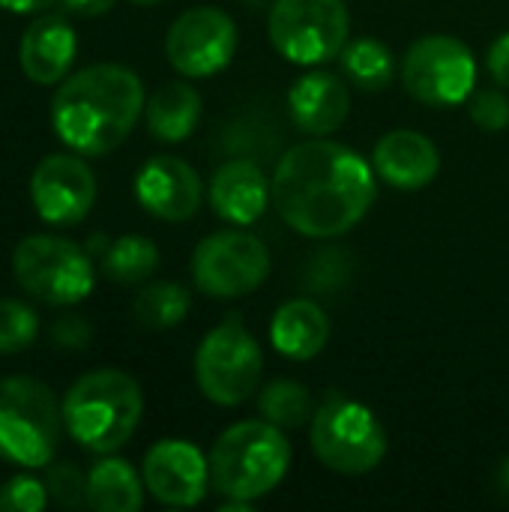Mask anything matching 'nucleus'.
<instances>
[{
  "label": "nucleus",
  "mask_w": 509,
  "mask_h": 512,
  "mask_svg": "<svg viewBox=\"0 0 509 512\" xmlns=\"http://www.w3.org/2000/svg\"><path fill=\"white\" fill-rule=\"evenodd\" d=\"M270 186L282 222L315 240L348 234L378 195L369 162L327 138L291 147L279 159Z\"/></svg>",
  "instance_id": "1"
},
{
  "label": "nucleus",
  "mask_w": 509,
  "mask_h": 512,
  "mask_svg": "<svg viewBox=\"0 0 509 512\" xmlns=\"http://www.w3.org/2000/svg\"><path fill=\"white\" fill-rule=\"evenodd\" d=\"M141 111V78L117 63H93L60 81L51 99V126L69 150L105 156L129 138Z\"/></svg>",
  "instance_id": "2"
},
{
  "label": "nucleus",
  "mask_w": 509,
  "mask_h": 512,
  "mask_svg": "<svg viewBox=\"0 0 509 512\" xmlns=\"http://www.w3.org/2000/svg\"><path fill=\"white\" fill-rule=\"evenodd\" d=\"M141 414V387L120 369L87 372L63 396V426L69 438L96 456L117 453L123 444H129Z\"/></svg>",
  "instance_id": "3"
},
{
  "label": "nucleus",
  "mask_w": 509,
  "mask_h": 512,
  "mask_svg": "<svg viewBox=\"0 0 509 512\" xmlns=\"http://www.w3.org/2000/svg\"><path fill=\"white\" fill-rule=\"evenodd\" d=\"M210 486L228 501H258L270 495L291 468V444L267 420H243L225 429L210 456Z\"/></svg>",
  "instance_id": "4"
},
{
  "label": "nucleus",
  "mask_w": 509,
  "mask_h": 512,
  "mask_svg": "<svg viewBox=\"0 0 509 512\" xmlns=\"http://www.w3.org/2000/svg\"><path fill=\"white\" fill-rule=\"evenodd\" d=\"M63 405L36 378H0V462L48 468L63 435Z\"/></svg>",
  "instance_id": "5"
},
{
  "label": "nucleus",
  "mask_w": 509,
  "mask_h": 512,
  "mask_svg": "<svg viewBox=\"0 0 509 512\" xmlns=\"http://www.w3.org/2000/svg\"><path fill=\"white\" fill-rule=\"evenodd\" d=\"M309 441L318 462L345 477L369 474L387 456V432L378 417L339 390H330L315 408Z\"/></svg>",
  "instance_id": "6"
},
{
  "label": "nucleus",
  "mask_w": 509,
  "mask_h": 512,
  "mask_svg": "<svg viewBox=\"0 0 509 512\" xmlns=\"http://www.w3.org/2000/svg\"><path fill=\"white\" fill-rule=\"evenodd\" d=\"M12 276L21 291L51 306L81 303L96 282L90 252L54 234L24 237L12 252Z\"/></svg>",
  "instance_id": "7"
},
{
  "label": "nucleus",
  "mask_w": 509,
  "mask_h": 512,
  "mask_svg": "<svg viewBox=\"0 0 509 512\" xmlns=\"http://www.w3.org/2000/svg\"><path fill=\"white\" fill-rule=\"evenodd\" d=\"M264 354L258 339L243 327L240 315H228L213 327L195 354L198 390L219 408L243 405L261 384Z\"/></svg>",
  "instance_id": "8"
},
{
  "label": "nucleus",
  "mask_w": 509,
  "mask_h": 512,
  "mask_svg": "<svg viewBox=\"0 0 509 512\" xmlns=\"http://www.w3.org/2000/svg\"><path fill=\"white\" fill-rule=\"evenodd\" d=\"M273 48L297 66H318L342 54L351 33L345 0H276L267 18Z\"/></svg>",
  "instance_id": "9"
},
{
  "label": "nucleus",
  "mask_w": 509,
  "mask_h": 512,
  "mask_svg": "<svg viewBox=\"0 0 509 512\" xmlns=\"http://www.w3.org/2000/svg\"><path fill=\"white\" fill-rule=\"evenodd\" d=\"M405 90L432 108H450L474 93L477 60L474 51L456 36L432 33L417 39L402 60Z\"/></svg>",
  "instance_id": "10"
},
{
  "label": "nucleus",
  "mask_w": 509,
  "mask_h": 512,
  "mask_svg": "<svg viewBox=\"0 0 509 512\" xmlns=\"http://www.w3.org/2000/svg\"><path fill=\"white\" fill-rule=\"evenodd\" d=\"M270 273L267 246L249 231H216L192 255L195 288L216 300H234L255 291Z\"/></svg>",
  "instance_id": "11"
},
{
  "label": "nucleus",
  "mask_w": 509,
  "mask_h": 512,
  "mask_svg": "<svg viewBox=\"0 0 509 512\" xmlns=\"http://www.w3.org/2000/svg\"><path fill=\"white\" fill-rule=\"evenodd\" d=\"M237 54V24L216 6L186 9L165 36L168 63L186 78H210Z\"/></svg>",
  "instance_id": "12"
},
{
  "label": "nucleus",
  "mask_w": 509,
  "mask_h": 512,
  "mask_svg": "<svg viewBox=\"0 0 509 512\" xmlns=\"http://www.w3.org/2000/svg\"><path fill=\"white\" fill-rule=\"evenodd\" d=\"M30 201L48 225H78L96 204V177L81 156L51 153L30 174Z\"/></svg>",
  "instance_id": "13"
},
{
  "label": "nucleus",
  "mask_w": 509,
  "mask_h": 512,
  "mask_svg": "<svg viewBox=\"0 0 509 512\" xmlns=\"http://www.w3.org/2000/svg\"><path fill=\"white\" fill-rule=\"evenodd\" d=\"M141 477L159 504L186 510L204 501L210 486V462L195 444L168 438L147 450Z\"/></svg>",
  "instance_id": "14"
},
{
  "label": "nucleus",
  "mask_w": 509,
  "mask_h": 512,
  "mask_svg": "<svg viewBox=\"0 0 509 512\" xmlns=\"http://www.w3.org/2000/svg\"><path fill=\"white\" fill-rule=\"evenodd\" d=\"M138 204L165 222H186L201 207V177L180 156H153L135 177Z\"/></svg>",
  "instance_id": "15"
},
{
  "label": "nucleus",
  "mask_w": 509,
  "mask_h": 512,
  "mask_svg": "<svg viewBox=\"0 0 509 512\" xmlns=\"http://www.w3.org/2000/svg\"><path fill=\"white\" fill-rule=\"evenodd\" d=\"M270 201L273 186L267 183L261 165L249 156L228 159L210 177V207L219 219L231 225L258 222Z\"/></svg>",
  "instance_id": "16"
},
{
  "label": "nucleus",
  "mask_w": 509,
  "mask_h": 512,
  "mask_svg": "<svg viewBox=\"0 0 509 512\" xmlns=\"http://www.w3.org/2000/svg\"><path fill=\"white\" fill-rule=\"evenodd\" d=\"M375 174L405 192L429 186L441 171V153L432 138L414 129H396L387 132L372 153Z\"/></svg>",
  "instance_id": "17"
},
{
  "label": "nucleus",
  "mask_w": 509,
  "mask_h": 512,
  "mask_svg": "<svg viewBox=\"0 0 509 512\" xmlns=\"http://www.w3.org/2000/svg\"><path fill=\"white\" fill-rule=\"evenodd\" d=\"M288 111H291V123L297 126V132L324 138V135H333L345 123L351 111V93L339 75L309 72L297 78V84L291 87Z\"/></svg>",
  "instance_id": "18"
},
{
  "label": "nucleus",
  "mask_w": 509,
  "mask_h": 512,
  "mask_svg": "<svg viewBox=\"0 0 509 512\" xmlns=\"http://www.w3.org/2000/svg\"><path fill=\"white\" fill-rule=\"evenodd\" d=\"M78 39L66 18L39 15L21 36L18 60L33 84H60L75 60Z\"/></svg>",
  "instance_id": "19"
},
{
  "label": "nucleus",
  "mask_w": 509,
  "mask_h": 512,
  "mask_svg": "<svg viewBox=\"0 0 509 512\" xmlns=\"http://www.w3.org/2000/svg\"><path fill=\"white\" fill-rule=\"evenodd\" d=\"M330 339V318L315 300H288L279 306L270 324V342L282 357L312 360Z\"/></svg>",
  "instance_id": "20"
},
{
  "label": "nucleus",
  "mask_w": 509,
  "mask_h": 512,
  "mask_svg": "<svg viewBox=\"0 0 509 512\" xmlns=\"http://www.w3.org/2000/svg\"><path fill=\"white\" fill-rule=\"evenodd\" d=\"M147 129L165 144L186 141L201 120V96L189 81H165L144 105Z\"/></svg>",
  "instance_id": "21"
},
{
  "label": "nucleus",
  "mask_w": 509,
  "mask_h": 512,
  "mask_svg": "<svg viewBox=\"0 0 509 512\" xmlns=\"http://www.w3.org/2000/svg\"><path fill=\"white\" fill-rule=\"evenodd\" d=\"M144 489V477H138L126 459L111 453L87 471V507L96 512H138Z\"/></svg>",
  "instance_id": "22"
},
{
  "label": "nucleus",
  "mask_w": 509,
  "mask_h": 512,
  "mask_svg": "<svg viewBox=\"0 0 509 512\" xmlns=\"http://www.w3.org/2000/svg\"><path fill=\"white\" fill-rule=\"evenodd\" d=\"M339 63H342L345 78L354 81L366 93L387 90L393 81V69H396L393 51L381 39H372V36L348 42L339 54Z\"/></svg>",
  "instance_id": "23"
},
{
  "label": "nucleus",
  "mask_w": 509,
  "mask_h": 512,
  "mask_svg": "<svg viewBox=\"0 0 509 512\" xmlns=\"http://www.w3.org/2000/svg\"><path fill=\"white\" fill-rule=\"evenodd\" d=\"M159 267V249L141 234H126L108 243L102 252V273L117 285H138Z\"/></svg>",
  "instance_id": "24"
},
{
  "label": "nucleus",
  "mask_w": 509,
  "mask_h": 512,
  "mask_svg": "<svg viewBox=\"0 0 509 512\" xmlns=\"http://www.w3.org/2000/svg\"><path fill=\"white\" fill-rule=\"evenodd\" d=\"M315 399L309 393V387H303L300 381L291 378H279L270 381L261 393H258V411L267 423L279 426V429H303L312 423L315 417Z\"/></svg>",
  "instance_id": "25"
},
{
  "label": "nucleus",
  "mask_w": 509,
  "mask_h": 512,
  "mask_svg": "<svg viewBox=\"0 0 509 512\" xmlns=\"http://www.w3.org/2000/svg\"><path fill=\"white\" fill-rule=\"evenodd\" d=\"M192 309V297L177 282H153L144 291H138L132 303V318L144 330H171L183 324V318Z\"/></svg>",
  "instance_id": "26"
},
{
  "label": "nucleus",
  "mask_w": 509,
  "mask_h": 512,
  "mask_svg": "<svg viewBox=\"0 0 509 512\" xmlns=\"http://www.w3.org/2000/svg\"><path fill=\"white\" fill-rule=\"evenodd\" d=\"M39 333L36 312L12 297L0 300V354H18L33 345Z\"/></svg>",
  "instance_id": "27"
},
{
  "label": "nucleus",
  "mask_w": 509,
  "mask_h": 512,
  "mask_svg": "<svg viewBox=\"0 0 509 512\" xmlns=\"http://www.w3.org/2000/svg\"><path fill=\"white\" fill-rule=\"evenodd\" d=\"M45 489L51 504L63 510H81L87 507V474L75 462H51L45 474Z\"/></svg>",
  "instance_id": "28"
},
{
  "label": "nucleus",
  "mask_w": 509,
  "mask_h": 512,
  "mask_svg": "<svg viewBox=\"0 0 509 512\" xmlns=\"http://www.w3.org/2000/svg\"><path fill=\"white\" fill-rule=\"evenodd\" d=\"M48 489L45 483L27 477V474H18V477H9L3 486H0V512H42L48 507Z\"/></svg>",
  "instance_id": "29"
},
{
  "label": "nucleus",
  "mask_w": 509,
  "mask_h": 512,
  "mask_svg": "<svg viewBox=\"0 0 509 512\" xmlns=\"http://www.w3.org/2000/svg\"><path fill=\"white\" fill-rule=\"evenodd\" d=\"M471 120L483 129V132H504L509 126V99L501 90H480L471 93Z\"/></svg>",
  "instance_id": "30"
},
{
  "label": "nucleus",
  "mask_w": 509,
  "mask_h": 512,
  "mask_svg": "<svg viewBox=\"0 0 509 512\" xmlns=\"http://www.w3.org/2000/svg\"><path fill=\"white\" fill-rule=\"evenodd\" d=\"M90 339H93V330H90V324H87L84 318H78V315H63V318H57V321L51 324V342H54L57 348L81 351V348L90 345Z\"/></svg>",
  "instance_id": "31"
},
{
  "label": "nucleus",
  "mask_w": 509,
  "mask_h": 512,
  "mask_svg": "<svg viewBox=\"0 0 509 512\" xmlns=\"http://www.w3.org/2000/svg\"><path fill=\"white\" fill-rule=\"evenodd\" d=\"M486 66H489L492 78H495L501 87H507L509 90V30L507 33H501V36L492 42L489 57H486Z\"/></svg>",
  "instance_id": "32"
},
{
  "label": "nucleus",
  "mask_w": 509,
  "mask_h": 512,
  "mask_svg": "<svg viewBox=\"0 0 509 512\" xmlns=\"http://www.w3.org/2000/svg\"><path fill=\"white\" fill-rule=\"evenodd\" d=\"M114 3H117V0H63V6H66L69 12H75V15H90V18L111 12Z\"/></svg>",
  "instance_id": "33"
},
{
  "label": "nucleus",
  "mask_w": 509,
  "mask_h": 512,
  "mask_svg": "<svg viewBox=\"0 0 509 512\" xmlns=\"http://www.w3.org/2000/svg\"><path fill=\"white\" fill-rule=\"evenodd\" d=\"M54 0H0V9L15 12V15H42Z\"/></svg>",
  "instance_id": "34"
},
{
  "label": "nucleus",
  "mask_w": 509,
  "mask_h": 512,
  "mask_svg": "<svg viewBox=\"0 0 509 512\" xmlns=\"http://www.w3.org/2000/svg\"><path fill=\"white\" fill-rule=\"evenodd\" d=\"M498 489L509 498V456L501 462V468H498Z\"/></svg>",
  "instance_id": "35"
},
{
  "label": "nucleus",
  "mask_w": 509,
  "mask_h": 512,
  "mask_svg": "<svg viewBox=\"0 0 509 512\" xmlns=\"http://www.w3.org/2000/svg\"><path fill=\"white\" fill-rule=\"evenodd\" d=\"M132 3H138V6H153V3H162V0H132Z\"/></svg>",
  "instance_id": "36"
}]
</instances>
